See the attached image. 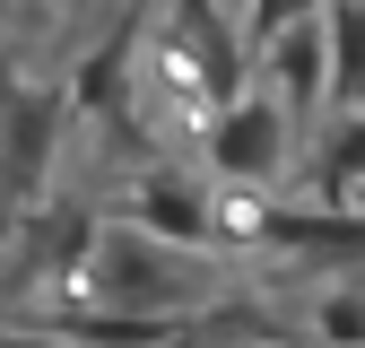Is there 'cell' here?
I'll return each mask as SVG.
<instances>
[{"instance_id":"1","label":"cell","mask_w":365,"mask_h":348,"mask_svg":"<svg viewBox=\"0 0 365 348\" xmlns=\"http://www.w3.org/2000/svg\"><path fill=\"white\" fill-rule=\"evenodd\" d=\"M304 157H313V148H304V122L269 96V87L235 96V105L200 130V165L217 174V183H235V192H279Z\"/></svg>"},{"instance_id":"2","label":"cell","mask_w":365,"mask_h":348,"mask_svg":"<svg viewBox=\"0 0 365 348\" xmlns=\"http://www.w3.org/2000/svg\"><path fill=\"white\" fill-rule=\"evenodd\" d=\"M113 218H130V227H148V235H165L182 252H226V183L209 165H148L122 192Z\"/></svg>"},{"instance_id":"3","label":"cell","mask_w":365,"mask_h":348,"mask_svg":"<svg viewBox=\"0 0 365 348\" xmlns=\"http://www.w3.org/2000/svg\"><path fill=\"white\" fill-rule=\"evenodd\" d=\"M53 148H61V87L18 78L9 87V200H18V218L53 200Z\"/></svg>"},{"instance_id":"4","label":"cell","mask_w":365,"mask_h":348,"mask_svg":"<svg viewBox=\"0 0 365 348\" xmlns=\"http://www.w3.org/2000/svg\"><path fill=\"white\" fill-rule=\"evenodd\" d=\"M252 87H269L296 122H313V113L331 105V18H304V26H287L279 44H261Z\"/></svg>"},{"instance_id":"5","label":"cell","mask_w":365,"mask_h":348,"mask_svg":"<svg viewBox=\"0 0 365 348\" xmlns=\"http://www.w3.org/2000/svg\"><path fill=\"white\" fill-rule=\"evenodd\" d=\"M331 113L365 122V0H331Z\"/></svg>"},{"instance_id":"6","label":"cell","mask_w":365,"mask_h":348,"mask_svg":"<svg viewBox=\"0 0 365 348\" xmlns=\"http://www.w3.org/2000/svg\"><path fill=\"white\" fill-rule=\"evenodd\" d=\"M331 0H244V35H252V61H261V44H279L287 26H304V18H322Z\"/></svg>"}]
</instances>
